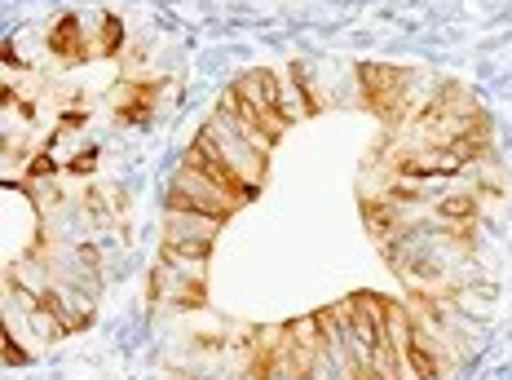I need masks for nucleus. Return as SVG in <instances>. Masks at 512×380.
<instances>
[{
  "label": "nucleus",
  "instance_id": "obj_6",
  "mask_svg": "<svg viewBox=\"0 0 512 380\" xmlns=\"http://www.w3.org/2000/svg\"><path fill=\"white\" fill-rule=\"evenodd\" d=\"M221 221L226 217H208V213H164V244H212L221 235Z\"/></svg>",
  "mask_w": 512,
  "mask_h": 380
},
{
  "label": "nucleus",
  "instance_id": "obj_3",
  "mask_svg": "<svg viewBox=\"0 0 512 380\" xmlns=\"http://www.w3.org/2000/svg\"><path fill=\"white\" fill-rule=\"evenodd\" d=\"M358 102L367 111H376L380 120H402V102H407V89L415 80V71L402 67H380V62H362L358 67Z\"/></svg>",
  "mask_w": 512,
  "mask_h": 380
},
{
  "label": "nucleus",
  "instance_id": "obj_5",
  "mask_svg": "<svg viewBox=\"0 0 512 380\" xmlns=\"http://www.w3.org/2000/svg\"><path fill=\"white\" fill-rule=\"evenodd\" d=\"M181 164L199 168V173L212 177V182H217L221 190H230V195H234V199H243V204H248V199L256 195L252 186H243V182H239V173H234V168H230L226 160H221V155H217V146H212L204 133H199L195 142H190V151H186V160H181Z\"/></svg>",
  "mask_w": 512,
  "mask_h": 380
},
{
  "label": "nucleus",
  "instance_id": "obj_7",
  "mask_svg": "<svg viewBox=\"0 0 512 380\" xmlns=\"http://www.w3.org/2000/svg\"><path fill=\"white\" fill-rule=\"evenodd\" d=\"M477 195L473 190H446V195L433 199V217L442 226H477Z\"/></svg>",
  "mask_w": 512,
  "mask_h": 380
},
{
  "label": "nucleus",
  "instance_id": "obj_2",
  "mask_svg": "<svg viewBox=\"0 0 512 380\" xmlns=\"http://www.w3.org/2000/svg\"><path fill=\"white\" fill-rule=\"evenodd\" d=\"M168 208L177 213H208V217H234L243 208V199H234L230 190H221L212 177H204L199 168L181 164L168 182Z\"/></svg>",
  "mask_w": 512,
  "mask_h": 380
},
{
  "label": "nucleus",
  "instance_id": "obj_4",
  "mask_svg": "<svg viewBox=\"0 0 512 380\" xmlns=\"http://www.w3.org/2000/svg\"><path fill=\"white\" fill-rule=\"evenodd\" d=\"M234 89L243 93V98L256 107V115H261V124H265V133L279 142V137L287 133V115H283V102H279V71H265V67H252V71H243L239 80H234Z\"/></svg>",
  "mask_w": 512,
  "mask_h": 380
},
{
  "label": "nucleus",
  "instance_id": "obj_1",
  "mask_svg": "<svg viewBox=\"0 0 512 380\" xmlns=\"http://www.w3.org/2000/svg\"><path fill=\"white\" fill-rule=\"evenodd\" d=\"M204 137H208L212 146H217L221 160H226L234 173H239V182H243V186H252V190H256V186L265 182V164H270V155L256 151L248 137L239 133V124L230 120V111H226V107L212 111V120L204 124Z\"/></svg>",
  "mask_w": 512,
  "mask_h": 380
}]
</instances>
